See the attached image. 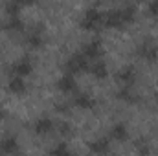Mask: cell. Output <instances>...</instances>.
Listing matches in <instances>:
<instances>
[{
  "mask_svg": "<svg viewBox=\"0 0 158 156\" xmlns=\"http://www.w3.org/2000/svg\"><path fill=\"white\" fill-rule=\"evenodd\" d=\"M134 13H136L134 6H123V7L114 9L107 15L105 24H107V28H121L134 18Z\"/></svg>",
  "mask_w": 158,
  "mask_h": 156,
  "instance_id": "6da1fadb",
  "label": "cell"
},
{
  "mask_svg": "<svg viewBox=\"0 0 158 156\" xmlns=\"http://www.w3.org/2000/svg\"><path fill=\"white\" fill-rule=\"evenodd\" d=\"M99 22H101V13L92 7V9L85 11V15L81 18V28L83 30H96L99 26Z\"/></svg>",
  "mask_w": 158,
  "mask_h": 156,
  "instance_id": "7a4b0ae2",
  "label": "cell"
},
{
  "mask_svg": "<svg viewBox=\"0 0 158 156\" xmlns=\"http://www.w3.org/2000/svg\"><path fill=\"white\" fill-rule=\"evenodd\" d=\"M66 68H68V74H79V72H85L88 68V59L83 55V53H76L68 59L66 63Z\"/></svg>",
  "mask_w": 158,
  "mask_h": 156,
  "instance_id": "3957f363",
  "label": "cell"
},
{
  "mask_svg": "<svg viewBox=\"0 0 158 156\" xmlns=\"http://www.w3.org/2000/svg\"><path fill=\"white\" fill-rule=\"evenodd\" d=\"M31 70H33V64H31V61L30 59H20L19 63H15V66H13V76H17V77H24V76H28V74H31Z\"/></svg>",
  "mask_w": 158,
  "mask_h": 156,
  "instance_id": "277c9868",
  "label": "cell"
},
{
  "mask_svg": "<svg viewBox=\"0 0 158 156\" xmlns=\"http://www.w3.org/2000/svg\"><path fill=\"white\" fill-rule=\"evenodd\" d=\"M0 151L6 153V154H17L19 153V142H17V138H13V136L4 138V142L0 143Z\"/></svg>",
  "mask_w": 158,
  "mask_h": 156,
  "instance_id": "5b68a950",
  "label": "cell"
},
{
  "mask_svg": "<svg viewBox=\"0 0 158 156\" xmlns=\"http://www.w3.org/2000/svg\"><path fill=\"white\" fill-rule=\"evenodd\" d=\"M134 79H136V74H134V68H132V66H127V68L119 70L118 81H119V83H123V86H125V88H129V86L134 83Z\"/></svg>",
  "mask_w": 158,
  "mask_h": 156,
  "instance_id": "8992f818",
  "label": "cell"
},
{
  "mask_svg": "<svg viewBox=\"0 0 158 156\" xmlns=\"http://www.w3.org/2000/svg\"><path fill=\"white\" fill-rule=\"evenodd\" d=\"M83 55H85L86 59H98V57L101 55V44H99L98 40L88 42V44L85 46V50H83Z\"/></svg>",
  "mask_w": 158,
  "mask_h": 156,
  "instance_id": "52a82bcc",
  "label": "cell"
},
{
  "mask_svg": "<svg viewBox=\"0 0 158 156\" xmlns=\"http://www.w3.org/2000/svg\"><path fill=\"white\" fill-rule=\"evenodd\" d=\"M57 88L61 92H72L76 88V79H74V76L72 74H64L63 77L57 81Z\"/></svg>",
  "mask_w": 158,
  "mask_h": 156,
  "instance_id": "ba28073f",
  "label": "cell"
},
{
  "mask_svg": "<svg viewBox=\"0 0 158 156\" xmlns=\"http://www.w3.org/2000/svg\"><path fill=\"white\" fill-rule=\"evenodd\" d=\"M7 88H9V92H13V94H24V92H26V83H24L22 77L13 76V77L9 79V83H7Z\"/></svg>",
  "mask_w": 158,
  "mask_h": 156,
  "instance_id": "9c48e42d",
  "label": "cell"
},
{
  "mask_svg": "<svg viewBox=\"0 0 158 156\" xmlns=\"http://www.w3.org/2000/svg\"><path fill=\"white\" fill-rule=\"evenodd\" d=\"M140 55L143 59H147V61H153V59H156V55H158V48L155 44H151V42H143L142 48H140Z\"/></svg>",
  "mask_w": 158,
  "mask_h": 156,
  "instance_id": "30bf717a",
  "label": "cell"
},
{
  "mask_svg": "<svg viewBox=\"0 0 158 156\" xmlns=\"http://www.w3.org/2000/svg\"><path fill=\"white\" fill-rule=\"evenodd\" d=\"M90 151H92L94 154H105V153L109 151V140H107V138H99V140L92 142V143H90Z\"/></svg>",
  "mask_w": 158,
  "mask_h": 156,
  "instance_id": "8fae6325",
  "label": "cell"
},
{
  "mask_svg": "<svg viewBox=\"0 0 158 156\" xmlns=\"http://www.w3.org/2000/svg\"><path fill=\"white\" fill-rule=\"evenodd\" d=\"M52 129H53V121H52L50 117H40L39 121L35 123V132L40 134V136H42V134H48Z\"/></svg>",
  "mask_w": 158,
  "mask_h": 156,
  "instance_id": "7c38bea8",
  "label": "cell"
},
{
  "mask_svg": "<svg viewBox=\"0 0 158 156\" xmlns=\"http://www.w3.org/2000/svg\"><path fill=\"white\" fill-rule=\"evenodd\" d=\"M90 72L94 74V77H98V79L107 77V74H109V70H107V64H105L103 61H96V63L90 66Z\"/></svg>",
  "mask_w": 158,
  "mask_h": 156,
  "instance_id": "4fadbf2b",
  "label": "cell"
},
{
  "mask_svg": "<svg viewBox=\"0 0 158 156\" xmlns=\"http://www.w3.org/2000/svg\"><path fill=\"white\" fill-rule=\"evenodd\" d=\"M22 28H24V22L20 20L19 15L7 17V20H6V30H9V31H22Z\"/></svg>",
  "mask_w": 158,
  "mask_h": 156,
  "instance_id": "5bb4252c",
  "label": "cell"
},
{
  "mask_svg": "<svg viewBox=\"0 0 158 156\" xmlns=\"http://www.w3.org/2000/svg\"><path fill=\"white\" fill-rule=\"evenodd\" d=\"M42 42H44V37H42V31H40V30H33V31L28 35V44L33 46V48L42 46Z\"/></svg>",
  "mask_w": 158,
  "mask_h": 156,
  "instance_id": "9a60e30c",
  "label": "cell"
},
{
  "mask_svg": "<svg viewBox=\"0 0 158 156\" xmlns=\"http://www.w3.org/2000/svg\"><path fill=\"white\" fill-rule=\"evenodd\" d=\"M94 103H96V101H94L88 94H79L77 97H76V105H77L79 109H92Z\"/></svg>",
  "mask_w": 158,
  "mask_h": 156,
  "instance_id": "2e32d148",
  "label": "cell"
},
{
  "mask_svg": "<svg viewBox=\"0 0 158 156\" xmlns=\"http://www.w3.org/2000/svg\"><path fill=\"white\" fill-rule=\"evenodd\" d=\"M110 136H112L114 140H118V142L125 140V138H127V127H125L123 123L114 125V127H112V132H110Z\"/></svg>",
  "mask_w": 158,
  "mask_h": 156,
  "instance_id": "e0dca14e",
  "label": "cell"
},
{
  "mask_svg": "<svg viewBox=\"0 0 158 156\" xmlns=\"http://www.w3.org/2000/svg\"><path fill=\"white\" fill-rule=\"evenodd\" d=\"M50 156H72V153H70V149H68L66 143H59L55 149H52Z\"/></svg>",
  "mask_w": 158,
  "mask_h": 156,
  "instance_id": "ac0fdd59",
  "label": "cell"
},
{
  "mask_svg": "<svg viewBox=\"0 0 158 156\" xmlns=\"http://www.w3.org/2000/svg\"><path fill=\"white\" fill-rule=\"evenodd\" d=\"M118 99H121V101H125V103H132L134 101V96H132V92H131V88H121L118 92Z\"/></svg>",
  "mask_w": 158,
  "mask_h": 156,
  "instance_id": "d6986e66",
  "label": "cell"
},
{
  "mask_svg": "<svg viewBox=\"0 0 158 156\" xmlns=\"http://www.w3.org/2000/svg\"><path fill=\"white\" fill-rule=\"evenodd\" d=\"M6 11H7L9 17L19 15V13H20V2H7V4H6Z\"/></svg>",
  "mask_w": 158,
  "mask_h": 156,
  "instance_id": "ffe728a7",
  "label": "cell"
},
{
  "mask_svg": "<svg viewBox=\"0 0 158 156\" xmlns=\"http://www.w3.org/2000/svg\"><path fill=\"white\" fill-rule=\"evenodd\" d=\"M136 149H138V154L140 156H147L149 154V147H147V143H145L143 140L136 142Z\"/></svg>",
  "mask_w": 158,
  "mask_h": 156,
  "instance_id": "44dd1931",
  "label": "cell"
},
{
  "mask_svg": "<svg viewBox=\"0 0 158 156\" xmlns=\"http://www.w3.org/2000/svg\"><path fill=\"white\" fill-rule=\"evenodd\" d=\"M149 11H151L153 15H156V17H158V0H156V2H153V4L149 6Z\"/></svg>",
  "mask_w": 158,
  "mask_h": 156,
  "instance_id": "7402d4cb",
  "label": "cell"
},
{
  "mask_svg": "<svg viewBox=\"0 0 158 156\" xmlns=\"http://www.w3.org/2000/svg\"><path fill=\"white\" fill-rule=\"evenodd\" d=\"M61 132L63 134H70V125L68 123H61Z\"/></svg>",
  "mask_w": 158,
  "mask_h": 156,
  "instance_id": "603a6c76",
  "label": "cell"
},
{
  "mask_svg": "<svg viewBox=\"0 0 158 156\" xmlns=\"http://www.w3.org/2000/svg\"><path fill=\"white\" fill-rule=\"evenodd\" d=\"M4 117H6V110L0 107V119H4Z\"/></svg>",
  "mask_w": 158,
  "mask_h": 156,
  "instance_id": "cb8c5ba5",
  "label": "cell"
},
{
  "mask_svg": "<svg viewBox=\"0 0 158 156\" xmlns=\"http://www.w3.org/2000/svg\"><path fill=\"white\" fill-rule=\"evenodd\" d=\"M0 154H2V151H0Z\"/></svg>",
  "mask_w": 158,
  "mask_h": 156,
  "instance_id": "d4e9b609",
  "label": "cell"
}]
</instances>
